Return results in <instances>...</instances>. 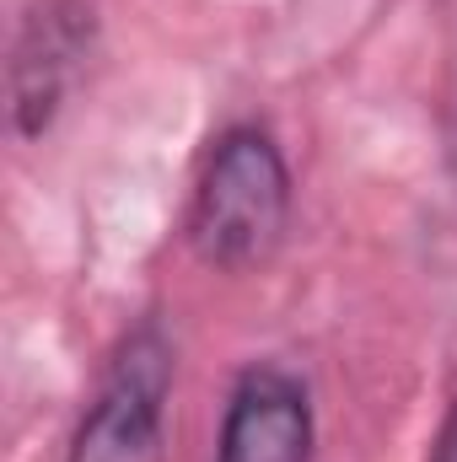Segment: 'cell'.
<instances>
[{
	"label": "cell",
	"instance_id": "1",
	"mask_svg": "<svg viewBox=\"0 0 457 462\" xmlns=\"http://www.w3.org/2000/svg\"><path fill=\"white\" fill-rule=\"evenodd\" d=\"M291 162L264 124H227L194 178L183 236L194 258L216 274H242L275 258L291 231Z\"/></svg>",
	"mask_w": 457,
	"mask_h": 462
},
{
	"label": "cell",
	"instance_id": "2",
	"mask_svg": "<svg viewBox=\"0 0 457 462\" xmlns=\"http://www.w3.org/2000/svg\"><path fill=\"white\" fill-rule=\"evenodd\" d=\"M178 349L156 318L135 323L108 355L92 403L81 409L65 462H167V403Z\"/></svg>",
	"mask_w": 457,
	"mask_h": 462
},
{
	"label": "cell",
	"instance_id": "3",
	"mask_svg": "<svg viewBox=\"0 0 457 462\" xmlns=\"http://www.w3.org/2000/svg\"><path fill=\"white\" fill-rule=\"evenodd\" d=\"M92 49H98V5L92 0H27L16 38H11V65H5L11 129L22 140H38L54 129Z\"/></svg>",
	"mask_w": 457,
	"mask_h": 462
},
{
	"label": "cell",
	"instance_id": "4",
	"mask_svg": "<svg viewBox=\"0 0 457 462\" xmlns=\"http://www.w3.org/2000/svg\"><path fill=\"white\" fill-rule=\"evenodd\" d=\"M318 457V403L302 371L280 360H253L227 393L216 462H312Z\"/></svg>",
	"mask_w": 457,
	"mask_h": 462
},
{
	"label": "cell",
	"instance_id": "5",
	"mask_svg": "<svg viewBox=\"0 0 457 462\" xmlns=\"http://www.w3.org/2000/svg\"><path fill=\"white\" fill-rule=\"evenodd\" d=\"M431 462H457V409L447 414V425H442V436L431 447Z\"/></svg>",
	"mask_w": 457,
	"mask_h": 462
},
{
	"label": "cell",
	"instance_id": "6",
	"mask_svg": "<svg viewBox=\"0 0 457 462\" xmlns=\"http://www.w3.org/2000/svg\"><path fill=\"white\" fill-rule=\"evenodd\" d=\"M452 162H457V129H452Z\"/></svg>",
	"mask_w": 457,
	"mask_h": 462
}]
</instances>
